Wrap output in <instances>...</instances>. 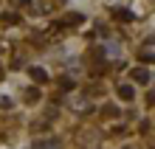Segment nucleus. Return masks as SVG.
<instances>
[{"mask_svg": "<svg viewBox=\"0 0 155 149\" xmlns=\"http://www.w3.org/2000/svg\"><path fill=\"white\" fill-rule=\"evenodd\" d=\"M118 99H124V101H133V99H135V90H133L130 85H121V87H118Z\"/></svg>", "mask_w": 155, "mask_h": 149, "instance_id": "f257e3e1", "label": "nucleus"}, {"mask_svg": "<svg viewBox=\"0 0 155 149\" xmlns=\"http://www.w3.org/2000/svg\"><path fill=\"white\" fill-rule=\"evenodd\" d=\"M28 73H31V79H34V82H40V85L48 79V73H45L42 68H28Z\"/></svg>", "mask_w": 155, "mask_h": 149, "instance_id": "f03ea898", "label": "nucleus"}, {"mask_svg": "<svg viewBox=\"0 0 155 149\" xmlns=\"http://www.w3.org/2000/svg\"><path fill=\"white\" fill-rule=\"evenodd\" d=\"M133 76H135V82H141V85H147V82H150V70H135Z\"/></svg>", "mask_w": 155, "mask_h": 149, "instance_id": "7ed1b4c3", "label": "nucleus"}, {"mask_svg": "<svg viewBox=\"0 0 155 149\" xmlns=\"http://www.w3.org/2000/svg\"><path fill=\"white\" fill-rule=\"evenodd\" d=\"M3 23L6 25H17V23H20V14H14V11L12 14H3Z\"/></svg>", "mask_w": 155, "mask_h": 149, "instance_id": "20e7f679", "label": "nucleus"}, {"mask_svg": "<svg viewBox=\"0 0 155 149\" xmlns=\"http://www.w3.org/2000/svg\"><path fill=\"white\" fill-rule=\"evenodd\" d=\"M82 20H85L82 14H68V17H65V23H68V25H79Z\"/></svg>", "mask_w": 155, "mask_h": 149, "instance_id": "39448f33", "label": "nucleus"}, {"mask_svg": "<svg viewBox=\"0 0 155 149\" xmlns=\"http://www.w3.org/2000/svg\"><path fill=\"white\" fill-rule=\"evenodd\" d=\"M25 101H31V104H34V101H40V90H28V93H25Z\"/></svg>", "mask_w": 155, "mask_h": 149, "instance_id": "423d86ee", "label": "nucleus"}, {"mask_svg": "<svg viewBox=\"0 0 155 149\" xmlns=\"http://www.w3.org/2000/svg\"><path fill=\"white\" fill-rule=\"evenodd\" d=\"M116 17H118V20H133L130 11H116Z\"/></svg>", "mask_w": 155, "mask_h": 149, "instance_id": "0eeeda50", "label": "nucleus"}]
</instances>
